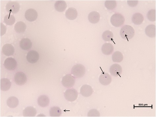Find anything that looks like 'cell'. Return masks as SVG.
Returning <instances> with one entry per match:
<instances>
[{"label": "cell", "instance_id": "obj_28", "mask_svg": "<svg viewBox=\"0 0 156 117\" xmlns=\"http://www.w3.org/2000/svg\"><path fill=\"white\" fill-rule=\"evenodd\" d=\"M49 114L51 117H59L62 114V111L59 107H53L50 108Z\"/></svg>", "mask_w": 156, "mask_h": 117}, {"label": "cell", "instance_id": "obj_21", "mask_svg": "<svg viewBox=\"0 0 156 117\" xmlns=\"http://www.w3.org/2000/svg\"><path fill=\"white\" fill-rule=\"evenodd\" d=\"M88 19L89 21L91 23H97L100 21V14L97 12L92 11L89 14Z\"/></svg>", "mask_w": 156, "mask_h": 117}, {"label": "cell", "instance_id": "obj_5", "mask_svg": "<svg viewBox=\"0 0 156 117\" xmlns=\"http://www.w3.org/2000/svg\"><path fill=\"white\" fill-rule=\"evenodd\" d=\"M78 93L76 89L73 88L69 89L64 94L65 98L69 102H73L77 98Z\"/></svg>", "mask_w": 156, "mask_h": 117}, {"label": "cell", "instance_id": "obj_22", "mask_svg": "<svg viewBox=\"0 0 156 117\" xmlns=\"http://www.w3.org/2000/svg\"><path fill=\"white\" fill-rule=\"evenodd\" d=\"M145 32L147 36L151 38L156 36V26L154 25L148 26L145 29Z\"/></svg>", "mask_w": 156, "mask_h": 117}, {"label": "cell", "instance_id": "obj_17", "mask_svg": "<svg viewBox=\"0 0 156 117\" xmlns=\"http://www.w3.org/2000/svg\"><path fill=\"white\" fill-rule=\"evenodd\" d=\"M66 16L69 20H73L77 17V12L76 9L73 8H70L66 11Z\"/></svg>", "mask_w": 156, "mask_h": 117}, {"label": "cell", "instance_id": "obj_35", "mask_svg": "<svg viewBox=\"0 0 156 117\" xmlns=\"http://www.w3.org/2000/svg\"><path fill=\"white\" fill-rule=\"evenodd\" d=\"M6 28L2 23H1V36H2L6 33Z\"/></svg>", "mask_w": 156, "mask_h": 117}, {"label": "cell", "instance_id": "obj_30", "mask_svg": "<svg viewBox=\"0 0 156 117\" xmlns=\"http://www.w3.org/2000/svg\"><path fill=\"white\" fill-rule=\"evenodd\" d=\"M4 22L7 25L12 26L14 24L15 19L14 15L10 14L6 15L4 19Z\"/></svg>", "mask_w": 156, "mask_h": 117}, {"label": "cell", "instance_id": "obj_31", "mask_svg": "<svg viewBox=\"0 0 156 117\" xmlns=\"http://www.w3.org/2000/svg\"><path fill=\"white\" fill-rule=\"evenodd\" d=\"M105 5L108 9L113 10L116 7L117 3L115 1H106L105 2Z\"/></svg>", "mask_w": 156, "mask_h": 117}, {"label": "cell", "instance_id": "obj_25", "mask_svg": "<svg viewBox=\"0 0 156 117\" xmlns=\"http://www.w3.org/2000/svg\"><path fill=\"white\" fill-rule=\"evenodd\" d=\"M19 103L18 99L16 97L12 96L9 97L7 101V104L11 108H16Z\"/></svg>", "mask_w": 156, "mask_h": 117}, {"label": "cell", "instance_id": "obj_34", "mask_svg": "<svg viewBox=\"0 0 156 117\" xmlns=\"http://www.w3.org/2000/svg\"><path fill=\"white\" fill-rule=\"evenodd\" d=\"M128 5L131 7H134L137 5L138 3V1H128Z\"/></svg>", "mask_w": 156, "mask_h": 117}, {"label": "cell", "instance_id": "obj_14", "mask_svg": "<svg viewBox=\"0 0 156 117\" xmlns=\"http://www.w3.org/2000/svg\"><path fill=\"white\" fill-rule=\"evenodd\" d=\"M14 51L15 50L13 46L11 44H7L2 47V53L7 56L13 55Z\"/></svg>", "mask_w": 156, "mask_h": 117}, {"label": "cell", "instance_id": "obj_15", "mask_svg": "<svg viewBox=\"0 0 156 117\" xmlns=\"http://www.w3.org/2000/svg\"><path fill=\"white\" fill-rule=\"evenodd\" d=\"M19 45L22 49L27 50L32 48V43L29 39L23 38L20 42Z\"/></svg>", "mask_w": 156, "mask_h": 117}, {"label": "cell", "instance_id": "obj_1", "mask_svg": "<svg viewBox=\"0 0 156 117\" xmlns=\"http://www.w3.org/2000/svg\"><path fill=\"white\" fill-rule=\"evenodd\" d=\"M120 35L125 40H131L135 35V30L133 27L128 25L123 26L120 30Z\"/></svg>", "mask_w": 156, "mask_h": 117}, {"label": "cell", "instance_id": "obj_18", "mask_svg": "<svg viewBox=\"0 0 156 117\" xmlns=\"http://www.w3.org/2000/svg\"><path fill=\"white\" fill-rule=\"evenodd\" d=\"M37 103L39 106L42 107H45L48 106L50 100L47 96L42 95L38 97Z\"/></svg>", "mask_w": 156, "mask_h": 117}, {"label": "cell", "instance_id": "obj_23", "mask_svg": "<svg viewBox=\"0 0 156 117\" xmlns=\"http://www.w3.org/2000/svg\"><path fill=\"white\" fill-rule=\"evenodd\" d=\"M36 109L32 107H28L23 111V115L24 117H34L37 114Z\"/></svg>", "mask_w": 156, "mask_h": 117}, {"label": "cell", "instance_id": "obj_27", "mask_svg": "<svg viewBox=\"0 0 156 117\" xmlns=\"http://www.w3.org/2000/svg\"><path fill=\"white\" fill-rule=\"evenodd\" d=\"M112 61L115 62H122L123 59L122 53L119 51H116L113 53L112 56Z\"/></svg>", "mask_w": 156, "mask_h": 117}, {"label": "cell", "instance_id": "obj_6", "mask_svg": "<svg viewBox=\"0 0 156 117\" xmlns=\"http://www.w3.org/2000/svg\"><path fill=\"white\" fill-rule=\"evenodd\" d=\"M20 8V6L17 2H8L6 6V9L8 12L10 14L17 13Z\"/></svg>", "mask_w": 156, "mask_h": 117}, {"label": "cell", "instance_id": "obj_19", "mask_svg": "<svg viewBox=\"0 0 156 117\" xmlns=\"http://www.w3.org/2000/svg\"><path fill=\"white\" fill-rule=\"evenodd\" d=\"M132 20L133 23L134 24L139 25L142 23L144 20V17L141 14L136 13L133 15Z\"/></svg>", "mask_w": 156, "mask_h": 117}, {"label": "cell", "instance_id": "obj_7", "mask_svg": "<svg viewBox=\"0 0 156 117\" xmlns=\"http://www.w3.org/2000/svg\"><path fill=\"white\" fill-rule=\"evenodd\" d=\"M27 77L25 74L22 72H19L15 74L14 77L15 82L19 85L24 84L27 81Z\"/></svg>", "mask_w": 156, "mask_h": 117}, {"label": "cell", "instance_id": "obj_3", "mask_svg": "<svg viewBox=\"0 0 156 117\" xmlns=\"http://www.w3.org/2000/svg\"><path fill=\"white\" fill-rule=\"evenodd\" d=\"M125 22L123 15L119 13L113 15L111 19L112 24L115 27H119L123 25Z\"/></svg>", "mask_w": 156, "mask_h": 117}, {"label": "cell", "instance_id": "obj_12", "mask_svg": "<svg viewBox=\"0 0 156 117\" xmlns=\"http://www.w3.org/2000/svg\"><path fill=\"white\" fill-rule=\"evenodd\" d=\"M93 92V91L92 87L90 86L87 84L83 85L80 89V94L85 97L91 96Z\"/></svg>", "mask_w": 156, "mask_h": 117}, {"label": "cell", "instance_id": "obj_16", "mask_svg": "<svg viewBox=\"0 0 156 117\" xmlns=\"http://www.w3.org/2000/svg\"><path fill=\"white\" fill-rule=\"evenodd\" d=\"M101 50L105 55H110L114 51V47L110 43H105L103 45Z\"/></svg>", "mask_w": 156, "mask_h": 117}, {"label": "cell", "instance_id": "obj_8", "mask_svg": "<svg viewBox=\"0 0 156 117\" xmlns=\"http://www.w3.org/2000/svg\"><path fill=\"white\" fill-rule=\"evenodd\" d=\"M4 65L7 70L9 71H13L17 67V62L14 58L9 57L5 60Z\"/></svg>", "mask_w": 156, "mask_h": 117}, {"label": "cell", "instance_id": "obj_11", "mask_svg": "<svg viewBox=\"0 0 156 117\" xmlns=\"http://www.w3.org/2000/svg\"><path fill=\"white\" fill-rule=\"evenodd\" d=\"M122 69L121 66L118 64H114L112 65L110 69V72L113 76L118 77L121 74Z\"/></svg>", "mask_w": 156, "mask_h": 117}, {"label": "cell", "instance_id": "obj_9", "mask_svg": "<svg viewBox=\"0 0 156 117\" xmlns=\"http://www.w3.org/2000/svg\"><path fill=\"white\" fill-rule=\"evenodd\" d=\"M40 57L39 53L35 50H30L27 53V59L29 63L33 64L36 63Z\"/></svg>", "mask_w": 156, "mask_h": 117}, {"label": "cell", "instance_id": "obj_4", "mask_svg": "<svg viewBox=\"0 0 156 117\" xmlns=\"http://www.w3.org/2000/svg\"><path fill=\"white\" fill-rule=\"evenodd\" d=\"M75 78L71 74H67L64 76L62 81L63 86L67 88L73 87L75 83Z\"/></svg>", "mask_w": 156, "mask_h": 117}, {"label": "cell", "instance_id": "obj_29", "mask_svg": "<svg viewBox=\"0 0 156 117\" xmlns=\"http://www.w3.org/2000/svg\"><path fill=\"white\" fill-rule=\"evenodd\" d=\"M102 37L103 40L106 42H110L113 40L114 34L110 31H105L102 34Z\"/></svg>", "mask_w": 156, "mask_h": 117}, {"label": "cell", "instance_id": "obj_32", "mask_svg": "<svg viewBox=\"0 0 156 117\" xmlns=\"http://www.w3.org/2000/svg\"><path fill=\"white\" fill-rule=\"evenodd\" d=\"M147 18L149 20L153 22L156 21V10L151 9L150 10L147 14Z\"/></svg>", "mask_w": 156, "mask_h": 117}, {"label": "cell", "instance_id": "obj_20", "mask_svg": "<svg viewBox=\"0 0 156 117\" xmlns=\"http://www.w3.org/2000/svg\"><path fill=\"white\" fill-rule=\"evenodd\" d=\"M55 8L58 12H63L67 7V4L64 1H57L54 5Z\"/></svg>", "mask_w": 156, "mask_h": 117}, {"label": "cell", "instance_id": "obj_10", "mask_svg": "<svg viewBox=\"0 0 156 117\" xmlns=\"http://www.w3.org/2000/svg\"><path fill=\"white\" fill-rule=\"evenodd\" d=\"M38 17V14L36 10L30 9L27 10L25 13V17L27 20L30 22L36 20Z\"/></svg>", "mask_w": 156, "mask_h": 117}, {"label": "cell", "instance_id": "obj_26", "mask_svg": "<svg viewBox=\"0 0 156 117\" xmlns=\"http://www.w3.org/2000/svg\"><path fill=\"white\" fill-rule=\"evenodd\" d=\"M26 28L27 26L25 23L21 21L17 22L14 26L15 32L18 33H24Z\"/></svg>", "mask_w": 156, "mask_h": 117}, {"label": "cell", "instance_id": "obj_33", "mask_svg": "<svg viewBox=\"0 0 156 117\" xmlns=\"http://www.w3.org/2000/svg\"><path fill=\"white\" fill-rule=\"evenodd\" d=\"M99 112L96 109H93L90 110L88 112V117H100Z\"/></svg>", "mask_w": 156, "mask_h": 117}, {"label": "cell", "instance_id": "obj_24", "mask_svg": "<svg viewBox=\"0 0 156 117\" xmlns=\"http://www.w3.org/2000/svg\"><path fill=\"white\" fill-rule=\"evenodd\" d=\"M11 83L9 79L2 78L1 80V89L3 91L9 90L11 87Z\"/></svg>", "mask_w": 156, "mask_h": 117}, {"label": "cell", "instance_id": "obj_13", "mask_svg": "<svg viewBox=\"0 0 156 117\" xmlns=\"http://www.w3.org/2000/svg\"><path fill=\"white\" fill-rule=\"evenodd\" d=\"M99 81L101 84L104 85H107L111 83L112 78L108 74L103 73L100 76Z\"/></svg>", "mask_w": 156, "mask_h": 117}, {"label": "cell", "instance_id": "obj_2", "mask_svg": "<svg viewBox=\"0 0 156 117\" xmlns=\"http://www.w3.org/2000/svg\"><path fill=\"white\" fill-rule=\"evenodd\" d=\"M71 73L74 77L80 78L85 74V68L82 64H78L74 65L71 70Z\"/></svg>", "mask_w": 156, "mask_h": 117}]
</instances>
